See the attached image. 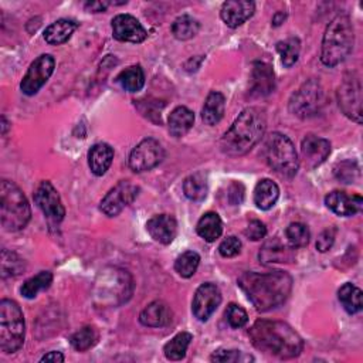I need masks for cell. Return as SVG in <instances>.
Segmentation results:
<instances>
[{"instance_id":"34","label":"cell","mask_w":363,"mask_h":363,"mask_svg":"<svg viewBox=\"0 0 363 363\" xmlns=\"http://www.w3.org/2000/svg\"><path fill=\"white\" fill-rule=\"evenodd\" d=\"M200 24L196 18H193L191 16L183 14L180 17H177L173 24H172V33L177 40L186 41L193 38L197 33H199Z\"/></svg>"},{"instance_id":"28","label":"cell","mask_w":363,"mask_h":363,"mask_svg":"<svg viewBox=\"0 0 363 363\" xmlns=\"http://www.w3.org/2000/svg\"><path fill=\"white\" fill-rule=\"evenodd\" d=\"M196 230L203 240H206L207 242H213L223 233V221L217 213L208 211L200 217Z\"/></svg>"},{"instance_id":"12","label":"cell","mask_w":363,"mask_h":363,"mask_svg":"<svg viewBox=\"0 0 363 363\" xmlns=\"http://www.w3.org/2000/svg\"><path fill=\"white\" fill-rule=\"evenodd\" d=\"M139 194V187L129 180H121L112 187L101 200L99 208L108 217L118 216L126 206H129Z\"/></svg>"},{"instance_id":"18","label":"cell","mask_w":363,"mask_h":363,"mask_svg":"<svg viewBox=\"0 0 363 363\" xmlns=\"http://www.w3.org/2000/svg\"><path fill=\"white\" fill-rule=\"evenodd\" d=\"M255 10V4L248 0H228L224 1L220 10L221 20L231 28L244 24Z\"/></svg>"},{"instance_id":"3","label":"cell","mask_w":363,"mask_h":363,"mask_svg":"<svg viewBox=\"0 0 363 363\" xmlns=\"http://www.w3.org/2000/svg\"><path fill=\"white\" fill-rule=\"evenodd\" d=\"M267 119L262 109L245 108L220 140L223 153L237 157L248 153L264 136Z\"/></svg>"},{"instance_id":"37","label":"cell","mask_w":363,"mask_h":363,"mask_svg":"<svg viewBox=\"0 0 363 363\" xmlns=\"http://www.w3.org/2000/svg\"><path fill=\"white\" fill-rule=\"evenodd\" d=\"M96 340H98V332L94 326L81 328L69 339L71 346L78 352H85L91 349L96 343Z\"/></svg>"},{"instance_id":"10","label":"cell","mask_w":363,"mask_h":363,"mask_svg":"<svg viewBox=\"0 0 363 363\" xmlns=\"http://www.w3.org/2000/svg\"><path fill=\"white\" fill-rule=\"evenodd\" d=\"M163 159L164 150L160 142L155 138H146L132 149L128 163L135 173H142L156 167Z\"/></svg>"},{"instance_id":"42","label":"cell","mask_w":363,"mask_h":363,"mask_svg":"<svg viewBox=\"0 0 363 363\" xmlns=\"http://www.w3.org/2000/svg\"><path fill=\"white\" fill-rule=\"evenodd\" d=\"M240 251H241V241L234 235L224 238L218 247V252L221 254V257H225V258L235 257Z\"/></svg>"},{"instance_id":"45","label":"cell","mask_w":363,"mask_h":363,"mask_svg":"<svg viewBox=\"0 0 363 363\" xmlns=\"http://www.w3.org/2000/svg\"><path fill=\"white\" fill-rule=\"evenodd\" d=\"M335 237H336V230L333 227L323 230L316 240V250L319 252H326L328 250H330V247L335 242Z\"/></svg>"},{"instance_id":"31","label":"cell","mask_w":363,"mask_h":363,"mask_svg":"<svg viewBox=\"0 0 363 363\" xmlns=\"http://www.w3.org/2000/svg\"><path fill=\"white\" fill-rule=\"evenodd\" d=\"M207 179L203 173H194L184 179L183 191L189 200L200 201L207 196Z\"/></svg>"},{"instance_id":"17","label":"cell","mask_w":363,"mask_h":363,"mask_svg":"<svg viewBox=\"0 0 363 363\" xmlns=\"http://www.w3.org/2000/svg\"><path fill=\"white\" fill-rule=\"evenodd\" d=\"M326 207L337 216L349 217L357 214L363 207V199L360 194H347L346 191L333 190L325 197Z\"/></svg>"},{"instance_id":"9","label":"cell","mask_w":363,"mask_h":363,"mask_svg":"<svg viewBox=\"0 0 363 363\" xmlns=\"http://www.w3.org/2000/svg\"><path fill=\"white\" fill-rule=\"evenodd\" d=\"M337 104L349 119L362 123V82L356 72L343 77L337 88Z\"/></svg>"},{"instance_id":"15","label":"cell","mask_w":363,"mask_h":363,"mask_svg":"<svg viewBox=\"0 0 363 363\" xmlns=\"http://www.w3.org/2000/svg\"><path fill=\"white\" fill-rule=\"evenodd\" d=\"M112 34L123 43H142L147 37L145 27L130 14H118L112 18Z\"/></svg>"},{"instance_id":"40","label":"cell","mask_w":363,"mask_h":363,"mask_svg":"<svg viewBox=\"0 0 363 363\" xmlns=\"http://www.w3.org/2000/svg\"><path fill=\"white\" fill-rule=\"evenodd\" d=\"M335 177L342 183H354L360 176V169L354 160H343L333 169Z\"/></svg>"},{"instance_id":"38","label":"cell","mask_w":363,"mask_h":363,"mask_svg":"<svg viewBox=\"0 0 363 363\" xmlns=\"http://www.w3.org/2000/svg\"><path fill=\"white\" fill-rule=\"evenodd\" d=\"M26 268L24 259L18 257L16 252H11L9 250L1 251V277H16L20 275Z\"/></svg>"},{"instance_id":"39","label":"cell","mask_w":363,"mask_h":363,"mask_svg":"<svg viewBox=\"0 0 363 363\" xmlns=\"http://www.w3.org/2000/svg\"><path fill=\"white\" fill-rule=\"evenodd\" d=\"M285 235L289 245L294 248L305 247L311 238L309 228L302 223H291L285 230Z\"/></svg>"},{"instance_id":"50","label":"cell","mask_w":363,"mask_h":363,"mask_svg":"<svg viewBox=\"0 0 363 363\" xmlns=\"http://www.w3.org/2000/svg\"><path fill=\"white\" fill-rule=\"evenodd\" d=\"M1 126H3V130H1V133L4 135V133H6V129H7V121H6V118H4V116L1 118Z\"/></svg>"},{"instance_id":"23","label":"cell","mask_w":363,"mask_h":363,"mask_svg":"<svg viewBox=\"0 0 363 363\" xmlns=\"http://www.w3.org/2000/svg\"><path fill=\"white\" fill-rule=\"evenodd\" d=\"M113 149L108 143H95L88 152V166L95 176H102L111 167Z\"/></svg>"},{"instance_id":"20","label":"cell","mask_w":363,"mask_h":363,"mask_svg":"<svg viewBox=\"0 0 363 363\" xmlns=\"http://www.w3.org/2000/svg\"><path fill=\"white\" fill-rule=\"evenodd\" d=\"M146 230L150 237L160 244H170L177 233V223L174 217L169 214H157L147 220Z\"/></svg>"},{"instance_id":"16","label":"cell","mask_w":363,"mask_h":363,"mask_svg":"<svg viewBox=\"0 0 363 363\" xmlns=\"http://www.w3.org/2000/svg\"><path fill=\"white\" fill-rule=\"evenodd\" d=\"M301 153L306 167L315 169L328 159L330 153V142L315 135H306L301 143Z\"/></svg>"},{"instance_id":"13","label":"cell","mask_w":363,"mask_h":363,"mask_svg":"<svg viewBox=\"0 0 363 363\" xmlns=\"http://www.w3.org/2000/svg\"><path fill=\"white\" fill-rule=\"evenodd\" d=\"M34 203L51 224H58L62 221L65 208L58 191L48 180H44L37 186L34 191Z\"/></svg>"},{"instance_id":"32","label":"cell","mask_w":363,"mask_h":363,"mask_svg":"<svg viewBox=\"0 0 363 363\" xmlns=\"http://www.w3.org/2000/svg\"><path fill=\"white\" fill-rule=\"evenodd\" d=\"M193 336L189 332H180L176 336H173L163 347L164 356L169 360H182L186 356L187 347L191 342Z\"/></svg>"},{"instance_id":"4","label":"cell","mask_w":363,"mask_h":363,"mask_svg":"<svg viewBox=\"0 0 363 363\" xmlns=\"http://www.w3.org/2000/svg\"><path fill=\"white\" fill-rule=\"evenodd\" d=\"M354 31L349 16L337 14L326 27L322 48L320 61L326 67H335L343 62L353 50Z\"/></svg>"},{"instance_id":"19","label":"cell","mask_w":363,"mask_h":363,"mask_svg":"<svg viewBox=\"0 0 363 363\" xmlns=\"http://www.w3.org/2000/svg\"><path fill=\"white\" fill-rule=\"evenodd\" d=\"M275 88V77L272 67L262 61H255L251 71V95L252 96H267Z\"/></svg>"},{"instance_id":"24","label":"cell","mask_w":363,"mask_h":363,"mask_svg":"<svg viewBox=\"0 0 363 363\" xmlns=\"http://www.w3.org/2000/svg\"><path fill=\"white\" fill-rule=\"evenodd\" d=\"M194 123V113L186 106L174 108L167 119L169 132L174 138L184 136Z\"/></svg>"},{"instance_id":"14","label":"cell","mask_w":363,"mask_h":363,"mask_svg":"<svg viewBox=\"0 0 363 363\" xmlns=\"http://www.w3.org/2000/svg\"><path fill=\"white\" fill-rule=\"evenodd\" d=\"M220 303H221V292L218 286L213 282H204L197 288L194 294L191 311L199 320L206 322L216 312Z\"/></svg>"},{"instance_id":"48","label":"cell","mask_w":363,"mask_h":363,"mask_svg":"<svg viewBox=\"0 0 363 363\" xmlns=\"http://www.w3.org/2000/svg\"><path fill=\"white\" fill-rule=\"evenodd\" d=\"M40 362H55V363H61L64 362V354L61 352H48L45 353Z\"/></svg>"},{"instance_id":"41","label":"cell","mask_w":363,"mask_h":363,"mask_svg":"<svg viewBox=\"0 0 363 363\" xmlns=\"http://www.w3.org/2000/svg\"><path fill=\"white\" fill-rule=\"evenodd\" d=\"M225 319L231 328H242L248 322L247 312L237 303H230L225 309Z\"/></svg>"},{"instance_id":"21","label":"cell","mask_w":363,"mask_h":363,"mask_svg":"<svg viewBox=\"0 0 363 363\" xmlns=\"http://www.w3.org/2000/svg\"><path fill=\"white\" fill-rule=\"evenodd\" d=\"M258 258L262 264H274V262L289 264L295 259V251H294V247L274 237L272 240H268L261 247Z\"/></svg>"},{"instance_id":"49","label":"cell","mask_w":363,"mask_h":363,"mask_svg":"<svg viewBox=\"0 0 363 363\" xmlns=\"http://www.w3.org/2000/svg\"><path fill=\"white\" fill-rule=\"evenodd\" d=\"M285 18H286V14L284 11H277L275 16L272 17V26H275V27L281 26L285 21Z\"/></svg>"},{"instance_id":"43","label":"cell","mask_w":363,"mask_h":363,"mask_svg":"<svg viewBox=\"0 0 363 363\" xmlns=\"http://www.w3.org/2000/svg\"><path fill=\"white\" fill-rule=\"evenodd\" d=\"M210 360L220 363H235L241 360V352L237 349H218L210 356Z\"/></svg>"},{"instance_id":"2","label":"cell","mask_w":363,"mask_h":363,"mask_svg":"<svg viewBox=\"0 0 363 363\" xmlns=\"http://www.w3.org/2000/svg\"><path fill=\"white\" fill-rule=\"evenodd\" d=\"M252 345L279 359H292L303 349L302 337L288 323L281 320H257L248 330Z\"/></svg>"},{"instance_id":"6","label":"cell","mask_w":363,"mask_h":363,"mask_svg":"<svg viewBox=\"0 0 363 363\" xmlns=\"http://www.w3.org/2000/svg\"><path fill=\"white\" fill-rule=\"evenodd\" d=\"M264 157L268 166L282 177H294L298 172L299 159L295 146L288 136L279 132H272L267 138Z\"/></svg>"},{"instance_id":"47","label":"cell","mask_w":363,"mask_h":363,"mask_svg":"<svg viewBox=\"0 0 363 363\" xmlns=\"http://www.w3.org/2000/svg\"><path fill=\"white\" fill-rule=\"evenodd\" d=\"M109 4H112L111 1H86L85 3V9L88 11H92V13H101L104 11Z\"/></svg>"},{"instance_id":"36","label":"cell","mask_w":363,"mask_h":363,"mask_svg":"<svg viewBox=\"0 0 363 363\" xmlns=\"http://www.w3.org/2000/svg\"><path fill=\"white\" fill-rule=\"evenodd\" d=\"M200 255L196 251H184L174 261V269L182 278H190L197 271Z\"/></svg>"},{"instance_id":"1","label":"cell","mask_w":363,"mask_h":363,"mask_svg":"<svg viewBox=\"0 0 363 363\" xmlns=\"http://www.w3.org/2000/svg\"><path fill=\"white\" fill-rule=\"evenodd\" d=\"M237 284L259 312L271 311L282 305L292 289L291 275L281 269L269 272L247 271L240 275Z\"/></svg>"},{"instance_id":"7","label":"cell","mask_w":363,"mask_h":363,"mask_svg":"<svg viewBox=\"0 0 363 363\" xmlns=\"http://www.w3.org/2000/svg\"><path fill=\"white\" fill-rule=\"evenodd\" d=\"M26 323L18 303L13 299L0 301V350L17 352L24 343Z\"/></svg>"},{"instance_id":"8","label":"cell","mask_w":363,"mask_h":363,"mask_svg":"<svg viewBox=\"0 0 363 363\" xmlns=\"http://www.w3.org/2000/svg\"><path fill=\"white\" fill-rule=\"evenodd\" d=\"M325 105V92L315 78L308 79L289 99V111L298 118L306 119L318 115Z\"/></svg>"},{"instance_id":"30","label":"cell","mask_w":363,"mask_h":363,"mask_svg":"<svg viewBox=\"0 0 363 363\" xmlns=\"http://www.w3.org/2000/svg\"><path fill=\"white\" fill-rule=\"evenodd\" d=\"M121 86L128 92H138L145 85V72L139 64L125 68L116 78Z\"/></svg>"},{"instance_id":"46","label":"cell","mask_w":363,"mask_h":363,"mask_svg":"<svg viewBox=\"0 0 363 363\" xmlns=\"http://www.w3.org/2000/svg\"><path fill=\"white\" fill-rule=\"evenodd\" d=\"M244 193H245L244 186L240 182H233L228 186V189H227V200H228V203L233 204V206L241 204L242 200H244Z\"/></svg>"},{"instance_id":"22","label":"cell","mask_w":363,"mask_h":363,"mask_svg":"<svg viewBox=\"0 0 363 363\" xmlns=\"http://www.w3.org/2000/svg\"><path fill=\"white\" fill-rule=\"evenodd\" d=\"M173 312L163 301H153L139 313V322L149 328H162L172 322Z\"/></svg>"},{"instance_id":"44","label":"cell","mask_w":363,"mask_h":363,"mask_svg":"<svg viewBox=\"0 0 363 363\" xmlns=\"http://www.w3.org/2000/svg\"><path fill=\"white\" fill-rule=\"evenodd\" d=\"M244 234H245L247 238H250L252 241H259V240H262L267 235V227H265V224L262 221L252 220L247 225Z\"/></svg>"},{"instance_id":"29","label":"cell","mask_w":363,"mask_h":363,"mask_svg":"<svg viewBox=\"0 0 363 363\" xmlns=\"http://www.w3.org/2000/svg\"><path fill=\"white\" fill-rule=\"evenodd\" d=\"M337 298H339V302L342 303L343 309L350 315L360 312L363 308L362 291L350 282H346L339 288Z\"/></svg>"},{"instance_id":"5","label":"cell","mask_w":363,"mask_h":363,"mask_svg":"<svg viewBox=\"0 0 363 363\" xmlns=\"http://www.w3.org/2000/svg\"><path fill=\"white\" fill-rule=\"evenodd\" d=\"M30 204L21 189L10 180L0 183V221L4 230H23L30 221Z\"/></svg>"},{"instance_id":"11","label":"cell","mask_w":363,"mask_h":363,"mask_svg":"<svg viewBox=\"0 0 363 363\" xmlns=\"http://www.w3.org/2000/svg\"><path fill=\"white\" fill-rule=\"evenodd\" d=\"M55 61L50 54H41L28 67L26 75L21 79L20 89L24 95H35L43 85L50 79L54 72Z\"/></svg>"},{"instance_id":"25","label":"cell","mask_w":363,"mask_h":363,"mask_svg":"<svg viewBox=\"0 0 363 363\" xmlns=\"http://www.w3.org/2000/svg\"><path fill=\"white\" fill-rule=\"evenodd\" d=\"M77 23L74 20H68V18H60L57 21H54L52 24H50L45 31H44V40L45 43L51 44V45H60L67 43L72 33L77 28Z\"/></svg>"},{"instance_id":"33","label":"cell","mask_w":363,"mask_h":363,"mask_svg":"<svg viewBox=\"0 0 363 363\" xmlns=\"http://www.w3.org/2000/svg\"><path fill=\"white\" fill-rule=\"evenodd\" d=\"M51 282H52V274L50 271H41L37 275L24 281V284L20 288V292L24 298L33 299L37 296L40 291L47 289L51 285Z\"/></svg>"},{"instance_id":"26","label":"cell","mask_w":363,"mask_h":363,"mask_svg":"<svg viewBox=\"0 0 363 363\" xmlns=\"http://www.w3.org/2000/svg\"><path fill=\"white\" fill-rule=\"evenodd\" d=\"M279 197V187L271 179H262L254 189V203L261 210H269L274 207Z\"/></svg>"},{"instance_id":"27","label":"cell","mask_w":363,"mask_h":363,"mask_svg":"<svg viewBox=\"0 0 363 363\" xmlns=\"http://www.w3.org/2000/svg\"><path fill=\"white\" fill-rule=\"evenodd\" d=\"M225 108V98L221 92L211 91L201 109V119L206 125H216L221 121Z\"/></svg>"},{"instance_id":"35","label":"cell","mask_w":363,"mask_h":363,"mask_svg":"<svg viewBox=\"0 0 363 363\" xmlns=\"http://www.w3.org/2000/svg\"><path fill=\"white\" fill-rule=\"evenodd\" d=\"M277 51L281 55V61L285 67H292L299 57L301 41L296 37H289L284 41L277 43Z\"/></svg>"}]
</instances>
